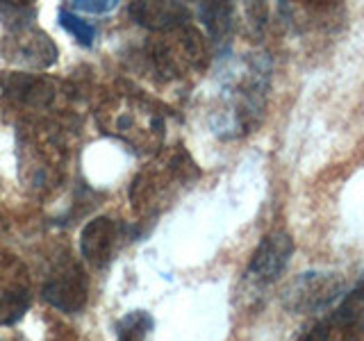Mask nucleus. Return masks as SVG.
Returning <instances> with one entry per match:
<instances>
[{
  "label": "nucleus",
  "instance_id": "nucleus-1",
  "mask_svg": "<svg viewBox=\"0 0 364 341\" xmlns=\"http://www.w3.org/2000/svg\"><path fill=\"white\" fill-rule=\"evenodd\" d=\"M198 178V168L193 159L182 151L173 148L157 155L130 187V202L139 214H159Z\"/></svg>",
  "mask_w": 364,
  "mask_h": 341
},
{
  "label": "nucleus",
  "instance_id": "nucleus-2",
  "mask_svg": "<svg viewBox=\"0 0 364 341\" xmlns=\"http://www.w3.org/2000/svg\"><path fill=\"white\" fill-rule=\"evenodd\" d=\"M98 125L139 153H153L164 141V117L141 96L119 94L105 100L98 109Z\"/></svg>",
  "mask_w": 364,
  "mask_h": 341
},
{
  "label": "nucleus",
  "instance_id": "nucleus-3",
  "mask_svg": "<svg viewBox=\"0 0 364 341\" xmlns=\"http://www.w3.org/2000/svg\"><path fill=\"white\" fill-rule=\"evenodd\" d=\"M146 57L153 71L164 80H185L200 73L208 62L203 34L189 23L155 32L146 43Z\"/></svg>",
  "mask_w": 364,
  "mask_h": 341
},
{
  "label": "nucleus",
  "instance_id": "nucleus-4",
  "mask_svg": "<svg viewBox=\"0 0 364 341\" xmlns=\"http://www.w3.org/2000/svg\"><path fill=\"white\" fill-rule=\"evenodd\" d=\"M21 153L23 168L28 173V182L34 189L53 187L60 178V170L66 162V146L62 132L46 121H32L21 125Z\"/></svg>",
  "mask_w": 364,
  "mask_h": 341
},
{
  "label": "nucleus",
  "instance_id": "nucleus-5",
  "mask_svg": "<svg viewBox=\"0 0 364 341\" xmlns=\"http://www.w3.org/2000/svg\"><path fill=\"white\" fill-rule=\"evenodd\" d=\"M43 298L64 314H77L89 298V278L82 264L71 257H62L50 269L43 282Z\"/></svg>",
  "mask_w": 364,
  "mask_h": 341
},
{
  "label": "nucleus",
  "instance_id": "nucleus-6",
  "mask_svg": "<svg viewBox=\"0 0 364 341\" xmlns=\"http://www.w3.org/2000/svg\"><path fill=\"white\" fill-rule=\"evenodd\" d=\"M30 307V276L23 261L0 253V328L14 325Z\"/></svg>",
  "mask_w": 364,
  "mask_h": 341
},
{
  "label": "nucleus",
  "instance_id": "nucleus-7",
  "mask_svg": "<svg viewBox=\"0 0 364 341\" xmlns=\"http://www.w3.org/2000/svg\"><path fill=\"white\" fill-rule=\"evenodd\" d=\"M291 255H294V239L287 232L276 230L267 234L248 261V271H246L248 278L259 284L276 282L282 276V271L287 269Z\"/></svg>",
  "mask_w": 364,
  "mask_h": 341
},
{
  "label": "nucleus",
  "instance_id": "nucleus-8",
  "mask_svg": "<svg viewBox=\"0 0 364 341\" xmlns=\"http://www.w3.org/2000/svg\"><path fill=\"white\" fill-rule=\"evenodd\" d=\"M5 55L11 62L28 68H46L57 60V45L46 32L30 26H21L9 32L5 41Z\"/></svg>",
  "mask_w": 364,
  "mask_h": 341
},
{
  "label": "nucleus",
  "instance_id": "nucleus-9",
  "mask_svg": "<svg viewBox=\"0 0 364 341\" xmlns=\"http://www.w3.org/2000/svg\"><path fill=\"white\" fill-rule=\"evenodd\" d=\"M125 239V225L100 216L85 225L82 234H80V255H82L89 264L105 266L119 253V248Z\"/></svg>",
  "mask_w": 364,
  "mask_h": 341
},
{
  "label": "nucleus",
  "instance_id": "nucleus-10",
  "mask_svg": "<svg viewBox=\"0 0 364 341\" xmlns=\"http://www.w3.org/2000/svg\"><path fill=\"white\" fill-rule=\"evenodd\" d=\"M7 98L32 112L50 109L62 94V85L46 75H11L5 82Z\"/></svg>",
  "mask_w": 364,
  "mask_h": 341
},
{
  "label": "nucleus",
  "instance_id": "nucleus-11",
  "mask_svg": "<svg viewBox=\"0 0 364 341\" xmlns=\"http://www.w3.org/2000/svg\"><path fill=\"white\" fill-rule=\"evenodd\" d=\"M341 289V280L323 273H307V276L296 280V284L289 291L291 307L296 312L318 310L326 303H330Z\"/></svg>",
  "mask_w": 364,
  "mask_h": 341
},
{
  "label": "nucleus",
  "instance_id": "nucleus-12",
  "mask_svg": "<svg viewBox=\"0 0 364 341\" xmlns=\"http://www.w3.org/2000/svg\"><path fill=\"white\" fill-rule=\"evenodd\" d=\"M130 16L148 30L164 32L187 26L191 14L182 3H132Z\"/></svg>",
  "mask_w": 364,
  "mask_h": 341
},
{
  "label": "nucleus",
  "instance_id": "nucleus-13",
  "mask_svg": "<svg viewBox=\"0 0 364 341\" xmlns=\"http://www.w3.org/2000/svg\"><path fill=\"white\" fill-rule=\"evenodd\" d=\"M200 18L210 32V39L214 43H223L232 34L235 26V7L228 3H205L200 5Z\"/></svg>",
  "mask_w": 364,
  "mask_h": 341
},
{
  "label": "nucleus",
  "instance_id": "nucleus-14",
  "mask_svg": "<svg viewBox=\"0 0 364 341\" xmlns=\"http://www.w3.org/2000/svg\"><path fill=\"white\" fill-rule=\"evenodd\" d=\"M330 316L344 330H348L350 335H364V284L353 289Z\"/></svg>",
  "mask_w": 364,
  "mask_h": 341
},
{
  "label": "nucleus",
  "instance_id": "nucleus-15",
  "mask_svg": "<svg viewBox=\"0 0 364 341\" xmlns=\"http://www.w3.org/2000/svg\"><path fill=\"white\" fill-rule=\"evenodd\" d=\"M151 328L153 318L146 312H132L119 323V341H144Z\"/></svg>",
  "mask_w": 364,
  "mask_h": 341
},
{
  "label": "nucleus",
  "instance_id": "nucleus-16",
  "mask_svg": "<svg viewBox=\"0 0 364 341\" xmlns=\"http://www.w3.org/2000/svg\"><path fill=\"white\" fill-rule=\"evenodd\" d=\"M37 14V9L28 3H0V21L14 30L21 26H30V21Z\"/></svg>",
  "mask_w": 364,
  "mask_h": 341
},
{
  "label": "nucleus",
  "instance_id": "nucleus-17",
  "mask_svg": "<svg viewBox=\"0 0 364 341\" xmlns=\"http://www.w3.org/2000/svg\"><path fill=\"white\" fill-rule=\"evenodd\" d=\"M60 23L62 26L73 34V37L80 41V43H85V45H89L91 43V39H94V34H96V30H94V26H89L87 21H82L80 16H75L71 9H60Z\"/></svg>",
  "mask_w": 364,
  "mask_h": 341
},
{
  "label": "nucleus",
  "instance_id": "nucleus-18",
  "mask_svg": "<svg viewBox=\"0 0 364 341\" xmlns=\"http://www.w3.org/2000/svg\"><path fill=\"white\" fill-rule=\"evenodd\" d=\"M117 7V3H109V0H105V3H73V9L77 11H87V14H105V11L114 9Z\"/></svg>",
  "mask_w": 364,
  "mask_h": 341
}]
</instances>
